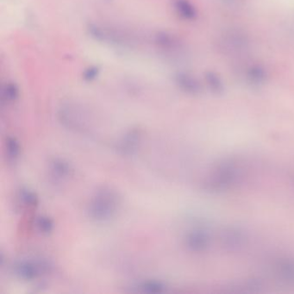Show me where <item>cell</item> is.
I'll list each match as a JSON object with an SVG mask.
<instances>
[{"mask_svg": "<svg viewBox=\"0 0 294 294\" xmlns=\"http://www.w3.org/2000/svg\"><path fill=\"white\" fill-rule=\"evenodd\" d=\"M120 205L119 193L111 186H102L91 196L88 204V214L96 222H107L116 216Z\"/></svg>", "mask_w": 294, "mask_h": 294, "instance_id": "6da1fadb", "label": "cell"}, {"mask_svg": "<svg viewBox=\"0 0 294 294\" xmlns=\"http://www.w3.org/2000/svg\"><path fill=\"white\" fill-rule=\"evenodd\" d=\"M49 266L45 260L26 259L17 261L14 272L23 281H34L48 270Z\"/></svg>", "mask_w": 294, "mask_h": 294, "instance_id": "7a4b0ae2", "label": "cell"}, {"mask_svg": "<svg viewBox=\"0 0 294 294\" xmlns=\"http://www.w3.org/2000/svg\"><path fill=\"white\" fill-rule=\"evenodd\" d=\"M174 82L177 86L187 94H199L201 91L200 82L193 75L186 72H178L174 75Z\"/></svg>", "mask_w": 294, "mask_h": 294, "instance_id": "3957f363", "label": "cell"}, {"mask_svg": "<svg viewBox=\"0 0 294 294\" xmlns=\"http://www.w3.org/2000/svg\"><path fill=\"white\" fill-rule=\"evenodd\" d=\"M139 140H140V132L137 129L129 130L118 142L117 149L122 155L131 156L136 150Z\"/></svg>", "mask_w": 294, "mask_h": 294, "instance_id": "277c9868", "label": "cell"}, {"mask_svg": "<svg viewBox=\"0 0 294 294\" xmlns=\"http://www.w3.org/2000/svg\"><path fill=\"white\" fill-rule=\"evenodd\" d=\"M185 242L186 247L188 248L190 251L200 252L207 249L209 244V237L207 232L203 230H192L186 235Z\"/></svg>", "mask_w": 294, "mask_h": 294, "instance_id": "5b68a950", "label": "cell"}, {"mask_svg": "<svg viewBox=\"0 0 294 294\" xmlns=\"http://www.w3.org/2000/svg\"><path fill=\"white\" fill-rule=\"evenodd\" d=\"M51 175L57 180H64L71 175L70 164L61 158H54L49 163Z\"/></svg>", "mask_w": 294, "mask_h": 294, "instance_id": "8992f818", "label": "cell"}, {"mask_svg": "<svg viewBox=\"0 0 294 294\" xmlns=\"http://www.w3.org/2000/svg\"><path fill=\"white\" fill-rule=\"evenodd\" d=\"M172 7L176 13L185 20H194L198 16L196 7L189 0H172Z\"/></svg>", "mask_w": 294, "mask_h": 294, "instance_id": "52a82bcc", "label": "cell"}, {"mask_svg": "<svg viewBox=\"0 0 294 294\" xmlns=\"http://www.w3.org/2000/svg\"><path fill=\"white\" fill-rule=\"evenodd\" d=\"M155 42L163 50H173L178 47L179 42L173 35L165 31H160L155 35Z\"/></svg>", "mask_w": 294, "mask_h": 294, "instance_id": "ba28073f", "label": "cell"}, {"mask_svg": "<svg viewBox=\"0 0 294 294\" xmlns=\"http://www.w3.org/2000/svg\"><path fill=\"white\" fill-rule=\"evenodd\" d=\"M267 73L266 69L260 65H253L249 68L246 73V78L250 84L260 85L266 82Z\"/></svg>", "mask_w": 294, "mask_h": 294, "instance_id": "9c48e42d", "label": "cell"}, {"mask_svg": "<svg viewBox=\"0 0 294 294\" xmlns=\"http://www.w3.org/2000/svg\"><path fill=\"white\" fill-rule=\"evenodd\" d=\"M137 288L139 291L146 294H161L166 290L167 287L163 281L150 280L143 281Z\"/></svg>", "mask_w": 294, "mask_h": 294, "instance_id": "30bf717a", "label": "cell"}, {"mask_svg": "<svg viewBox=\"0 0 294 294\" xmlns=\"http://www.w3.org/2000/svg\"><path fill=\"white\" fill-rule=\"evenodd\" d=\"M206 81H207V85L214 93L220 94L223 92L224 86H223L222 79L220 78L216 73L208 72L206 75Z\"/></svg>", "mask_w": 294, "mask_h": 294, "instance_id": "8fae6325", "label": "cell"}, {"mask_svg": "<svg viewBox=\"0 0 294 294\" xmlns=\"http://www.w3.org/2000/svg\"><path fill=\"white\" fill-rule=\"evenodd\" d=\"M278 274L286 281L294 282V261L287 260L279 264Z\"/></svg>", "mask_w": 294, "mask_h": 294, "instance_id": "7c38bea8", "label": "cell"}, {"mask_svg": "<svg viewBox=\"0 0 294 294\" xmlns=\"http://www.w3.org/2000/svg\"><path fill=\"white\" fill-rule=\"evenodd\" d=\"M5 149H6V155L8 158L11 161L17 159L20 155L21 148L19 142L12 136L7 137L6 142H5Z\"/></svg>", "mask_w": 294, "mask_h": 294, "instance_id": "4fadbf2b", "label": "cell"}, {"mask_svg": "<svg viewBox=\"0 0 294 294\" xmlns=\"http://www.w3.org/2000/svg\"><path fill=\"white\" fill-rule=\"evenodd\" d=\"M2 97L7 102H15L19 97V88L14 82H7L2 89Z\"/></svg>", "mask_w": 294, "mask_h": 294, "instance_id": "5bb4252c", "label": "cell"}, {"mask_svg": "<svg viewBox=\"0 0 294 294\" xmlns=\"http://www.w3.org/2000/svg\"><path fill=\"white\" fill-rule=\"evenodd\" d=\"M19 198L26 207H35L38 204V196L36 195V193L26 188L21 190Z\"/></svg>", "mask_w": 294, "mask_h": 294, "instance_id": "9a60e30c", "label": "cell"}, {"mask_svg": "<svg viewBox=\"0 0 294 294\" xmlns=\"http://www.w3.org/2000/svg\"><path fill=\"white\" fill-rule=\"evenodd\" d=\"M36 224L39 231L43 234H49L54 229V223L48 216H38L36 220Z\"/></svg>", "mask_w": 294, "mask_h": 294, "instance_id": "2e32d148", "label": "cell"}, {"mask_svg": "<svg viewBox=\"0 0 294 294\" xmlns=\"http://www.w3.org/2000/svg\"><path fill=\"white\" fill-rule=\"evenodd\" d=\"M100 74V69L97 66H91L84 69L83 73V79L87 82H91L98 78Z\"/></svg>", "mask_w": 294, "mask_h": 294, "instance_id": "e0dca14e", "label": "cell"}, {"mask_svg": "<svg viewBox=\"0 0 294 294\" xmlns=\"http://www.w3.org/2000/svg\"><path fill=\"white\" fill-rule=\"evenodd\" d=\"M226 1H228V2H232V3H233L236 0H226Z\"/></svg>", "mask_w": 294, "mask_h": 294, "instance_id": "ac0fdd59", "label": "cell"}]
</instances>
